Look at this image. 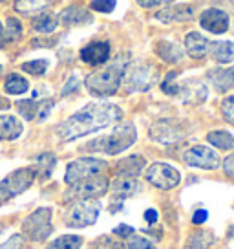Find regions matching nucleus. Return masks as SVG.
<instances>
[{"label":"nucleus","instance_id":"nucleus-1","mask_svg":"<svg viewBox=\"0 0 234 249\" xmlns=\"http://www.w3.org/2000/svg\"><path fill=\"white\" fill-rule=\"evenodd\" d=\"M123 117V112L117 105L112 103H90L77 110L75 114L66 117L63 123L57 126V134L64 141L79 140L83 136L94 134L97 130L108 128L117 124Z\"/></svg>","mask_w":234,"mask_h":249},{"label":"nucleus","instance_id":"nucleus-2","mask_svg":"<svg viewBox=\"0 0 234 249\" xmlns=\"http://www.w3.org/2000/svg\"><path fill=\"white\" fill-rule=\"evenodd\" d=\"M137 140V132L134 123H121L114 128V132L99 138V140L92 141L84 145L86 150H95V152H102L108 156H117L125 152L126 148H130Z\"/></svg>","mask_w":234,"mask_h":249},{"label":"nucleus","instance_id":"nucleus-3","mask_svg":"<svg viewBox=\"0 0 234 249\" xmlns=\"http://www.w3.org/2000/svg\"><path fill=\"white\" fill-rule=\"evenodd\" d=\"M123 75H125V64L123 62H114L106 68L88 73L84 79V85L92 95H97V97L114 95L123 83Z\"/></svg>","mask_w":234,"mask_h":249},{"label":"nucleus","instance_id":"nucleus-4","mask_svg":"<svg viewBox=\"0 0 234 249\" xmlns=\"http://www.w3.org/2000/svg\"><path fill=\"white\" fill-rule=\"evenodd\" d=\"M37 178V171L35 167H24V169H17L11 174L0 181V205L9 202L11 198L22 195L24 191H28L33 185V181Z\"/></svg>","mask_w":234,"mask_h":249},{"label":"nucleus","instance_id":"nucleus-5","mask_svg":"<svg viewBox=\"0 0 234 249\" xmlns=\"http://www.w3.org/2000/svg\"><path fill=\"white\" fill-rule=\"evenodd\" d=\"M51 218H53V211L50 209V207L35 209L32 214H28V216L24 218L22 233L32 242H46L48 236L53 233Z\"/></svg>","mask_w":234,"mask_h":249},{"label":"nucleus","instance_id":"nucleus-6","mask_svg":"<svg viewBox=\"0 0 234 249\" xmlns=\"http://www.w3.org/2000/svg\"><path fill=\"white\" fill-rule=\"evenodd\" d=\"M104 169H106V161H102L99 158H88V156L79 158V160H73V161L68 163L66 174H64V181L68 185H75L79 181L101 176Z\"/></svg>","mask_w":234,"mask_h":249},{"label":"nucleus","instance_id":"nucleus-7","mask_svg":"<svg viewBox=\"0 0 234 249\" xmlns=\"http://www.w3.org/2000/svg\"><path fill=\"white\" fill-rule=\"evenodd\" d=\"M108 189V178L101 174V176H95V178L79 181L75 185H70V189L64 195V200L66 202H88V200L102 196Z\"/></svg>","mask_w":234,"mask_h":249},{"label":"nucleus","instance_id":"nucleus-8","mask_svg":"<svg viewBox=\"0 0 234 249\" xmlns=\"http://www.w3.org/2000/svg\"><path fill=\"white\" fill-rule=\"evenodd\" d=\"M147 181L150 185L156 187V189L172 191V189H176L180 185L181 174L176 167L163 163V161H157V163H152L147 169Z\"/></svg>","mask_w":234,"mask_h":249},{"label":"nucleus","instance_id":"nucleus-9","mask_svg":"<svg viewBox=\"0 0 234 249\" xmlns=\"http://www.w3.org/2000/svg\"><path fill=\"white\" fill-rule=\"evenodd\" d=\"M99 218V205L92 202H73L64 213V224L68 227L94 226Z\"/></svg>","mask_w":234,"mask_h":249},{"label":"nucleus","instance_id":"nucleus-10","mask_svg":"<svg viewBox=\"0 0 234 249\" xmlns=\"http://www.w3.org/2000/svg\"><path fill=\"white\" fill-rule=\"evenodd\" d=\"M183 161L188 167H198L205 171H216L219 167V156L207 145H194L183 154Z\"/></svg>","mask_w":234,"mask_h":249},{"label":"nucleus","instance_id":"nucleus-11","mask_svg":"<svg viewBox=\"0 0 234 249\" xmlns=\"http://www.w3.org/2000/svg\"><path fill=\"white\" fill-rule=\"evenodd\" d=\"M110 55H112V46L108 40H92L79 52L81 61L88 66H102L110 59Z\"/></svg>","mask_w":234,"mask_h":249},{"label":"nucleus","instance_id":"nucleus-12","mask_svg":"<svg viewBox=\"0 0 234 249\" xmlns=\"http://www.w3.org/2000/svg\"><path fill=\"white\" fill-rule=\"evenodd\" d=\"M200 26L203 30L211 31L214 35H219V33H225L231 26V17L227 11L219 8H207L200 15Z\"/></svg>","mask_w":234,"mask_h":249},{"label":"nucleus","instance_id":"nucleus-13","mask_svg":"<svg viewBox=\"0 0 234 249\" xmlns=\"http://www.w3.org/2000/svg\"><path fill=\"white\" fill-rule=\"evenodd\" d=\"M150 75H152V70L150 66H137V68H132L128 71V79H125L126 83V90L128 92H137V90H147L150 83Z\"/></svg>","mask_w":234,"mask_h":249},{"label":"nucleus","instance_id":"nucleus-14","mask_svg":"<svg viewBox=\"0 0 234 249\" xmlns=\"http://www.w3.org/2000/svg\"><path fill=\"white\" fill-rule=\"evenodd\" d=\"M24 130V124L18 117L11 114L0 116V141H13L17 140Z\"/></svg>","mask_w":234,"mask_h":249},{"label":"nucleus","instance_id":"nucleus-15","mask_svg":"<svg viewBox=\"0 0 234 249\" xmlns=\"http://www.w3.org/2000/svg\"><path fill=\"white\" fill-rule=\"evenodd\" d=\"M185 48L192 59H203L209 53V39H205L198 31H190L185 35Z\"/></svg>","mask_w":234,"mask_h":249},{"label":"nucleus","instance_id":"nucleus-16","mask_svg":"<svg viewBox=\"0 0 234 249\" xmlns=\"http://www.w3.org/2000/svg\"><path fill=\"white\" fill-rule=\"evenodd\" d=\"M209 53L219 64H229L234 61V42H231V40L209 42Z\"/></svg>","mask_w":234,"mask_h":249},{"label":"nucleus","instance_id":"nucleus-17","mask_svg":"<svg viewBox=\"0 0 234 249\" xmlns=\"http://www.w3.org/2000/svg\"><path fill=\"white\" fill-rule=\"evenodd\" d=\"M145 167H147V161H145V158H141V156H128V158L121 160V161L116 165L117 174H119V176H126V178H135Z\"/></svg>","mask_w":234,"mask_h":249},{"label":"nucleus","instance_id":"nucleus-18","mask_svg":"<svg viewBox=\"0 0 234 249\" xmlns=\"http://www.w3.org/2000/svg\"><path fill=\"white\" fill-rule=\"evenodd\" d=\"M156 53L161 61L168 62V64H176L183 59V52L178 44H174L170 40H159L156 44Z\"/></svg>","mask_w":234,"mask_h":249},{"label":"nucleus","instance_id":"nucleus-19","mask_svg":"<svg viewBox=\"0 0 234 249\" xmlns=\"http://www.w3.org/2000/svg\"><path fill=\"white\" fill-rule=\"evenodd\" d=\"M209 81L212 83V86L218 90V92H225L229 88L234 86V66L229 68V70H221V68H216V70L209 71Z\"/></svg>","mask_w":234,"mask_h":249},{"label":"nucleus","instance_id":"nucleus-20","mask_svg":"<svg viewBox=\"0 0 234 249\" xmlns=\"http://www.w3.org/2000/svg\"><path fill=\"white\" fill-rule=\"evenodd\" d=\"M59 20L66 26H77V24H88L92 20V17L86 9L79 8V6H71V8H66L61 13Z\"/></svg>","mask_w":234,"mask_h":249},{"label":"nucleus","instance_id":"nucleus-21","mask_svg":"<svg viewBox=\"0 0 234 249\" xmlns=\"http://www.w3.org/2000/svg\"><path fill=\"white\" fill-rule=\"evenodd\" d=\"M4 90L9 95H22V93H26L30 90V81L26 77H22L20 73L11 71V73H8L6 81H4Z\"/></svg>","mask_w":234,"mask_h":249},{"label":"nucleus","instance_id":"nucleus-22","mask_svg":"<svg viewBox=\"0 0 234 249\" xmlns=\"http://www.w3.org/2000/svg\"><path fill=\"white\" fill-rule=\"evenodd\" d=\"M116 195L119 196H134L137 195L141 191V185L139 181L135 178H126V176H119V178L112 183V187H110Z\"/></svg>","mask_w":234,"mask_h":249},{"label":"nucleus","instance_id":"nucleus-23","mask_svg":"<svg viewBox=\"0 0 234 249\" xmlns=\"http://www.w3.org/2000/svg\"><path fill=\"white\" fill-rule=\"evenodd\" d=\"M57 26H59V17H55L50 11H44V13H40V15L33 18V30L37 31V33L48 35V33L57 30Z\"/></svg>","mask_w":234,"mask_h":249},{"label":"nucleus","instance_id":"nucleus-24","mask_svg":"<svg viewBox=\"0 0 234 249\" xmlns=\"http://www.w3.org/2000/svg\"><path fill=\"white\" fill-rule=\"evenodd\" d=\"M207 141L219 150H233L234 148V136L227 130H211L207 134Z\"/></svg>","mask_w":234,"mask_h":249},{"label":"nucleus","instance_id":"nucleus-25","mask_svg":"<svg viewBox=\"0 0 234 249\" xmlns=\"http://www.w3.org/2000/svg\"><path fill=\"white\" fill-rule=\"evenodd\" d=\"M35 163H37V167H35L37 176L40 174L42 178H50V176L53 174L55 165H57V158H55V154H50V152H46V154L37 156Z\"/></svg>","mask_w":234,"mask_h":249},{"label":"nucleus","instance_id":"nucleus-26","mask_svg":"<svg viewBox=\"0 0 234 249\" xmlns=\"http://www.w3.org/2000/svg\"><path fill=\"white\" fill-rule=\"evenodd\" d=\"M83 246V236L79 234H63L55 238L51 244H48L46 249H81Z\"/></svg>","mask_w":234,"mask_h":249},{"label":"nucleus","instance_id":"nucleus-27","mask_svg":"<svg viewBox=\"0 0 234 249\" xmlns=\"http://www.w3.org/2000/svg\"><path fill=\"white\" fill-rule=\"evenodd\" d=\"M212 240L211 233H205V231H198V233H192L187 238V244L183 249H207L209 244Z\"/></svg>","mask_w":234,"mask_h":249},{"label":"nucleus","instance_id":"nucleus-28","mask_svg":"<svg viewBox=\"0 0 234 249\" xmlns=\"http://www.w3.org/2000/svg\"><path fill=\"white\" fill-rule=\"evenodd\" d=\"M48 6L50 2H15V9L22 15H40Z\"/></svg>","mask_w":234,"mask_h":249},{"label":"nucleus","instance_id":"nucleus-29","mask_svg":"<svg viewBox=\"0 0 234 249\" xmlns=\"http://www.w3.org/2000/svg\"><path fill=\"white\" fill-rule=\"evenodd\" d=\"M17 108L20 110V116L28 121H32L37 117V112H39V101L37 99H20L17 101Z\"/></svg>","mask_w":234,"mask_h":249},{"label":"nucleus","instance_id":"nucleus-30","mask_svg":"<svg viewBox=\"0 0 234 249\" xmlns=\"http://www.w3.org/2000/svg\"><path fill=\"white\" fill-rule=\"evenodd\" d=\"M4 31H6V39L17 40L18 37H22V22L15 17H8V20L4 24Z\"/></svg>","mask_w":234,"mask_h":249},{"label":"nucleus","instance_id":"nucleus-31","mask_svg":"<svg viewBox=\"0 0 234 249\" xmlns=\"http://www.w3.org/2000/svg\"><path fill=\"white\" fill-rule=\"evenodd\" d=\"M48 66H50V62L46 59H37V61H28V62H22V71L26 73H32V75H44L48 70Z\"/></svg>","mask_w":234,"mask_h":249},{"label":"nucleus","instance_id":"nucleus-32","mask_svg":"<svg viewBox=\"0 0 234 249\" xmlns=\"http://www.w3.org/2000/svg\"><path fill=\"white\" fill-rule=\"evenodd\" d=\"M219 112L227 123L234 124V93L223 97V101L219 103Z\"/></svg>","mask_w":234,"mask_h":249},{"label":"nucleus","instance_id":"nucleus-33","mask_svg":"<svg viewBox=\"0 0 234 249\" xmlns=\"http://www.w3.org/2000/svg\"><path fill=\"white\" fill-rule=\"evenodd\" d=\"M92 249H125V246L119 240H116L114 236L104 234V236L97 238V240L92 244Z\"/></svg>","mask_w":234,"mask_h":249},{"label":"nucleus","instance_id":"nucleus-34","mask_svg":"<svg viewBox=\"0 0 234 249\" xmlns=\"http://www.w3.org/2000/svg\"><path fill=\"white\" fill-rule=\"evenodd\" d=\"M128 249H156V246L145 238V236H139V234H132L128 238Z\"/></svg>","mask_w":234,"mask_h":249},{"label":"nucleus","instance_id":"nucleus-35","mask_svg":"<svg viewBox=\"0 0 234 249\" xmlns=\"http://www.w3.org/2000/svg\"><path fill=\"white\" fill-rule=\"evenodd\" d=\"M22 246H24L22 234H11L8 238V242L0 246V249H22Z\"/></svg>","mask_w":234,"mask_h":249},{"label":"nucleus","instance_id":"nucleus-36","mask_svg":"<svg viewBox=\"0 0 234 249\" xmlns=\"http://www.w3.org/2000/svg\"><path fill=\"white\" fill-rule=\"evenodd\" d=\"M90 8L99 13H110L116 9V2H90Z\"/></svg>","mask_w":234,"mask_h":249},{"label":"nucleus","instance_id":"nucleus-37","mask_svg":"<svg viewBox=\"0 0 234 249\" xmlns=\"http://www.w3.org/2000/svg\"><path fill=\"white\" fill-rule=\"evenodd\" d=\"M221 165H223V172H225L227 178L234 179V152H233V154L227 156Z\"/></svg>","mask_w":234,"mask_h":249},{"label":"nucleus","instance_id":"nucleus-38","mask_svg":"<svg viewBox=\"0 0 234 249\" xmlns=\"http://www.w3.org/2000/svg\"><path fill=\"white\" fill-rule=\"evenodd\" d=\"M114 234H116V236H121V238H130L134 234V227L126 226V224H121V226H117L116 229H114Z\"/></svg>","mask_w":234,"mask_h":249},{"label":"nucleus","instance_id":"nucleus-39","mask_svg":"<svg viewBox=\"0 0 234 249\" xmlns=\"http://www.w3.org/2000/svg\"><path fill=\"white\" fill-rule=\"evenodd\" d=\"M207 218H209L207 209H196L194 214H192V224H194V226H201V224L207 222Z\"/></svg>","mask_w":234,"mask_h":249},{"label":"nucleus","instance_id":"nucleus-40","mask_svg":"<svg viewBox=\"0 0 234 249\" xmlns=\"http://www.w3.org/2000/svg\"><path fill=\"white\" fill-rule=\"evenodd\" d=\"M157 211L156 209H147L145 211V220L149 222V224H156L157 222Z\"/></svg>","mask_w":234,"mask_h":249},{"label":"nucleus","instance_id":"nucleus-41","mask_svg":"<svg viewBox=\"0 0 234 249\" xmlns=\"http://www.w3.org/2000/svg\"><path fill=\"white\" fill-rule=\"evenodd\" d=\"M141 8H161L163 2H139Z\"/></svg>","mask_w":234,"mask_h":249},{"label":"nucleus","instance_id":"nucleus-42","mask_svg":"<svg viewBox=\"0 0 234 249\" xmlns=\"http://www.w3.org/2000/svg\"><path fill=\"white\" fill-rule=\"evenodd\" d=\"M8 42V39H6V31H4V24L0 22V50L4 48V44Z\"/></svg>","mask_w":234,"mask_h":249},{"label":"nucleus","instance_id":"nucleus-43","mask_svg":"<svg viewBox=\"0 0 234 249\" xmlns=\"http://www.w3.org/2000/svg\"><path fill=\"white\" fill-rule=\"evenodd\" d=\"M2 227H4V226H2V224H0V233H2Z\"/></svg>","mask_w":234,"mask_h":249},{"label":"nucleus","instance_id":"nucleus-44","mask_svg":"<svg viewBox=\"0 0 234 249\" xmlns=\"http://www.w3.org/2000/svg\"><path fill=\"white\" fill-rule=\"evenodd\" d=\"M0 73H2V64H0Z\"/></svg>","mask_w":234,"mask_h":249}]
</instances>
